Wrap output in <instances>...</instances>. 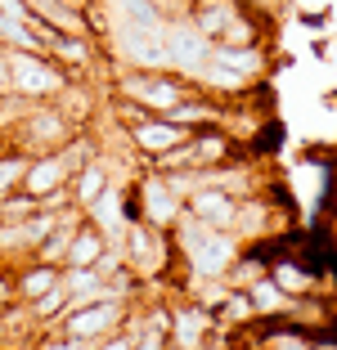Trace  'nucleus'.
I'll return each instance as SVG.
<instances>
[{
	"label": "nucleus",
	"mask_w": 337,
	"mask_h": 350,
	"mask_svg": "<svg viewBox=\"0 0 337 350\" xmlns=\"http://www.w3.org/2000/svg\"><path fill=\"white\" fill-rule=\"evenodd\" d=\"M270 77V50L266 45H212V59L198 72V90L212 94V99H247L266 85Z\"/></svg>",
	"instance_id": "1"
},
{
	"label": "nucleus",
	"mask_w": 337,
	"mask_h": 350,
	"mask_svg": "<svg viewBox=\"0 0 337 350\" xmlns=\"http://www.w3.org/2000/svg\"><path fill=\"white\" fill-rule=\"evenodd\" d=\"M171 243H175V260H180V269L189 278H225L229 265L238 260V247H243L238 234L216 229V225H207V220L189 216V211L175 220Z\"/></svg>",
	"instance_id": "2"
},
{
	"label": "nucleus",
	"mask_w": 337,
	"mask_h": 350,
	"mask_svg": "<svg viewBox=\"0 0 337 350\" xmlns=\"http://www.w3.org/2000/svg\"><path fill=\"white\" fill-rule=\"evenodd\" d=\"M184 18L212 45H270V27L238 0H184Z\"/></svg>",
	"instance_id": "3"
},
{
	"label": "nucleus",
	"mask_w": 337,
	"mask_h": 350,
	"mask_svg": "<svg viewBox=\"0 0 337 350\" xmlns=\"http://www.w3.org/2000/svg\"><path fill=\"white\" fill-rule=\"evenodd\" d=\"M194 90L198 85L189 77L171 72V68H117V77H112V94L144 103L149 113H171L175 103H184Z\"/></svg>",
	"instance_id": "4"
},
{
	"label": "nucleus",
	"mask_w": 337,
	"mask_h": 350,
	"mask_svg": "<svg viewBox=\"0 0 337 350\" xmlns=\"http://www.w3.org/2000/svg\"><path fill=\"white\" fill-rule=\"evenodd\" d=\"M117 247H122V256H126V269H131L140 283H158V278H166L171 265H180V260H175L171 229H153V225H144V220L126 225Z\"/></svg>",
	"instance_id": "5"
},
{
	"label": "nucleus",
	"mask_w": 337,
	"mask_h": 350,
	"mask_svg": "<svg viewBox=\"0 0 337 350\" xmlns=\"http://www.w3.org/2000/svg\"><path fill=\"white\" fill-rule=\"evenodd\" d=\"M10 54V85L23 103H54L72 81L59 63L41 50H5Z\"/></svg>",
	"instance_id": "6"
},
{
	"label": "nucleus",
	"mask_w": 337,
	"mask_h": 350,
	"mask_svg": "<svg viewBox=\"0 0 337 350\" xmlns=\"http://www.w3.org/2000/svg\"><path fill=\"white\" fill-rule=\"evenodd\" d=\"M135 202H140V220L153 229H175V220L184 216V193L171 185V175L144 166L140 180H131Z\"/></svg>",
	"instance_id": "7"
},
{
	"label": "nucleus",
	"mask_w": 337,
	"mask_h": 350,
	"mask_svg": "<svg viewBox=\"0 0 337 350\" xmlns=\"http://www.w3.org/2000/svg\"><path fill=\"white\" fill-rule=\"evenodd\" d=\"M126 314H131V301H122V297H95V301H86V306L68 310V314L59 319V332H68V337L95 346V341H103L108 332L122 328Z\"/></svg>",
	"instance_id": "8"
},
{
	"label": "nucleus",
	"mask_w": 337,
	"mask_h": 350,
	"mask_svg": "<svg viewBox=\"0 0 337 350\" xmlns=\"http://www.w3.org/2000/svg\"><path fill=\"white\" fill-rule=\"evenodd\" d=\"M18 122H23L18 144L27 148V153H54V148H63L72 135L82 131V126H72L68 117L59 113V103H27Z\"/></svg>",
	"instance_id": "9"
},
{
	"label": "nucleus",
	"mask_w": 337,
	"mask_h": 350,
	"mask_svg": "<svg viewBox=\"0 0 337 350\" xmlns=\"http://www.w3.org/2000/svg\"><path fill=\"white\" fill-rule=\"evenodd\" d=\"M207 59H212V41H207L184 14H175V18L166 23V68L180 72V77H189V81H198V72L207 68Z\"/></svg>",
	"instance_id": "10"
},
{
	"label": "nucleus",
	"mask_w": 337,
	"mask_h": 350,
	"mask_svg": "<svg viewBox=\"0 0 337 350\" xmlns=\"http://www.w3.org/2000/svg\"><path fill=\"white\" fill-rule=\"evenodd\" d=\"M194 131H184L180 122H171V117H162V113H153V117H144L140 126H131L126 131V144L135 148V153L144 157V166L153 162V157H162L166 148H175V144H184Z\"/></svg>",
	"instance_id": "11"
},
{
	"label": "nucleus",
	"mask_w": 337,
	"mask_h": 350,
	"mask_svg": "<svg viewBox=\"0 0 337 350\" xmlns=\"http://www.w3.org/2000/svg\"><path fill=\"white\" fill-rule=\"evenodd\" d=\"M234 206H238V198L229 193V189L203 180V171H198V185L184 193V211H189V216H198V220H207V225H216V229H229V225H234Z\"/></svg>",
	"instance_id": "12"
},
{
	"label": "nucleus",
	"mask_w": 337,
	"mask_h": 350,
	"mask_svg": "<svg viewBox=\"0 0 337 350\" xmlns=\"http://www.w3.org/2000/svg\"><path fill=\"white\" fill-rule=\"evenodd\" d=\"M266 274L275 278L288 297H319V292H328V288H324L328 278L319 274V269H310L306 260H297L292 252H275V260H270Z\"/></svg>",
	"instance_id": "13"
},
{
	"label": "nucleus",
	"mask_w": 337,
	"mask_h": 350,
	"mask_svg": "<svg viewBox=\"0 0 337 350\" xmlns=\"http://www.w3.org/2000/svg\"><path fill=\"white\" fill-rule=\"evenodd\" d=\"M108 185H112V166H108V157H90L86 166H77V171H72V185H68L72 206H77V211H86V206H90Z\"/></svg>",
	"instance_id": "14"
},
{
	"label": "nucleus",
	"mask_w": 337,
	"mask_h": 350,
	"mask_svg": "<svg viewBox=\"0 0 337 350\" xmlns=\"http://www.w3.org/2000/svg\"><path fill=\"white\" fill-rule=\"evenodd\" d=\"M247 297H252V310L261 314V319H288L292 306H297V297H288L270 274L252 278V283H247Z\"/></svg>",
	"instance_id": "15"
},
{
	"label": "nucleus",
	"mask_w": 337,
	"mask_h": 350,
	"mask_svg": "<svg viewBox=\"0 0 337 350\" xmlns=\"http://www.w3.org/2000/svg\"><path fill=\"white\" fill-rule=\"evenodd\" d=\"M103 247H108V238H103L99 229H95L90 220L82 216V225H77V234H72L68 252H63V269H82V265H95V260L103 256Z\"/></svg>",
	"instance_id": "16"
},
{
	"label": "nucleus",
	"mask_w": 337,
	"mask_h": 350,
	"mask_svg": "<svg viewBox=\"0 0 337 350\" xmlns=\"http://www.w3.org/2000/svg\"><path fill=\"white\" fill-rule=\"evenodd\" d=\"M59 274H63V265H45V260H36V265H27V269L18 274L14 292H18L23 301H36V297H45V292L59 283Z\"/></svg>",
	"instance_id": "17"
},
{
	"label": "nucleus",
	"mask_w": 337,
	"mask_h": 350,
	"mask_svg": "<svg viewBox=\"0 0 337 350\" xmlns=\"http://www.w3.org/2000/svg\"><path fill=\"white\" fill-rule=\"evenodd\" d=\"M238 5H243L247 14H256L270 31H275V23L284 18V10H288V0H238Z\"/></svg>",
	"instance_id": "18"
},
{
	"label": "nucleus",
	"mask_w": 337,
	"mask_h": 350,
	"mask_svg": "<svg viewBox=\"0 0 337 350\" xmlns=\"http://www.w3.org/2000/svg\"><path fill=\"white\" fill-rule=\"evenodd\" d=\"M36 350H90V346L77 341V337H68V332H59V337H41V341H36Z\"/></svg>",
	"instance_id": "19"
},
{
	"label": "nucleus",
	"mask_w": 337,
	"mask_h": 350,
	"mask_svg": "<svg viewBox=\"0 0 337 350\" xmlns=\"http://www.w3.org/2000/svg\"><path fill=\"white\" fill-rule=\"evenodd\" d=\"M90 350H131V337H126V332L117 328V332H108V337H103V341H95Z\"/></svg>",
	"instance_id": "20"
},
{
	"label": "nucleus",
	"mask_w": 337,
	"mask_h": 350,
	"mask_svg": "<svg viewBox=\"0 0 337 350\" xmlns=\"http://www.w3.org/2000/svg\"><path fill=\"white\" fill-rule=\"evenodd\" d=\"M0 94H14V85H10V54L0 50Z\"/></svg>",
	"instance_id": "21"
}]
</instances>
